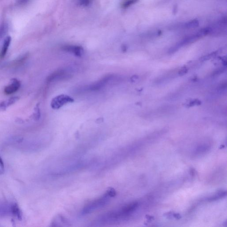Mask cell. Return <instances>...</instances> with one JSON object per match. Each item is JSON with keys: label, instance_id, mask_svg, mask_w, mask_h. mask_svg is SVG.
<instances>
[{"label": "cell", "instance_id": "obj_1", "mask_svg": "<svg viewBox=\"0 0 227 227\" xmlns=\"http://www.w3.org/2000/svg\"><path fill=\"white\" fill-rule=\"evenodd\" d=\"M110 197H111L106 193L101 197L90 202L82 209V214L90 213L97 209L103 207L108 203Z\"/></svg>", "mask_w": 227, "mask_h": 227}, {"label": "cell", "instance_id": "obj_2", "mask_svg": "<svg viewBox=\"0 0 227 227\" xmlns=\"http://www.w3.org/2000/svg\"><path fill=\"white\" fill-rule=\"evenodd\" d=\"M73 99L65 95H59L54 98L51 102V106L53 109H58L64 105L73 102Z\"/></svg>", "mask_w": 227, "mask_h": 227}, {"label": "cell", "instance_id": "obj_3", "mask_svg": "<svg viewBox=\"0 0 227 227\" xmlns=\"http://www.w3.org/2000/svg\"><path fill=\"white\" fill-rule=\"evenodd\" d=\"M21 84L20 82L17 79L13 78L11 80V83L5 87L4 89V92L6 95H11L15 93L20 88Z\"/></svg>", "mask_w": 227, "mask_h": 227}, {"label": "cell", "instance_id": "obj_4", "mask_svg": "<svg viewBox=\"0 0 227 227\" xmlns=\"http://www.w3.org/2000/svg\"><path fill=\"white\" fill-rule=\"evenodd\" d=\"M10 210L11 213L17 220H22V213L19 207L16 203H12L10 205Z\"/></svg>", "mask_w": 227, "mask_h": 227}, {"label": "cell", "instance_id": "obj_5", "mask_svg": "<svg viewBox=\"0 0 227 227\" xmlns=\"http://www.w3.org/2000/svg\"><path fill=\"white\" fill-rule=\"evenodd\" d=\"M64 50L71 52L76 56H80L82 53V49L80 46L73 45H66L63 47Z\"/></svg>", "mask_w": 227, "mask_h": 227}, {"label": "cell", "instance_id": "obj_6", "mask_svg": "<svg viewBox=\"0 0 227 227\" xmlns=\"http://www.w3.org/2000/svg\"><path fill=\"white\" fill-rule=\"evenodd\" d=\"M11 42V37L10 36H8L4 39L2 47L1 55H0L1 58L4 57L6 55Z\"/></svg>", "mask_w": 227, "mask_h": 227}, {"label": "cell", "instance_id": "obj_7", "mask_svg": "<svg viewBox=\"0 0 227 227\" xmlns=\"http://www.w3.org/2000/svg\"><path fill=\"white\" fill-rule=\"evenodd\" d=\"M199 25V21L197 20H193L191 21H188L184 25V27L186 29L196 28Z\"/></svg>", "mask_w": 227, "mask_h": 227}, {"label": "cell", "instance_id": "obj_8", "mask_svg": "<svg viewBox=\"0 0 227 227\" xmlns=\"http://www.w3.org/2000/svg\"><path fill=\"white\" fill-rule=\"evenodd\" d=\"M8 30V25L6 23H3L0 25V39L4 36Z\"/></svg>", "mask_w": 227, "mask_h": 227}, {"label": "cell", "instance_id": "obj_9", "mask_svg": "<svg viewBox=\"0 0 227 227\" xmlns=\"http://www.w3.org/2000/svg\"><path fill=\"white\" fill-rule=\"evenodd\" d=\"M138 0H125L121 5V7L123 9H127L130 7L132 4L136 3Z\"/></svg>", "mask_w": 227, "mask_h": 227}, {"label": "cell", "instance_id": "obj_10", "mask_svg": "<svg viewBox=\"0 0 227 227\" xmlns=\"http://www.w3.org/2000/svg\"><path fill=\"white\" fill-rule=\"evenodd\" d=\"M9 106V103L7 100H4L0 103V111L6 110L7 108Z\"/></svg>", "mask_w": 227, "mask_h": 227}, {"label": "cell", "instance_id": "obj_11", "mask_svg": "<svg viewBox=\"0 0 227 227\" xmlns=\"http://www.w3.org/2000/svg\"><path fill=\"white\" fill-rule=\"evenodd\" d=\"M91 0H78V2L80 5L83 6H87L90 4Z\"/></svg>", "mask_w": 227, "mask_h": 227}, {"label": "cell", "instance_id": "obj_12", "mask_svg": "<svg viewBox=\"0 0 227 227\" xmlns=\"http://www.w3.org/2000/svg\"><path fill=\"white\" fill-rule=\"evenodd\" d=\"M106 193L110 197H114L116 195V192L113 188H110L108 189Z\"/></svg>", "mask_w": 227, "mask_h": 227}, {"label": "cell", "instance_id": "obj_13", "mask_svg": "<svg viewBox=\"0 0 227 227\" xmlns=\"http://www.w3.org/2000/svg\"><path fill=\"white\" fill-rule=\"evenodd\" d=\"M35 112L33 114V116L34 118L35 119H39V116H40V111H39V108L37 107V106L35 107Z\"/></svg>", "mask_w": 227, "mask_h": 227}, {"label": "cell", "instance_id": "obj_14", "mask_svg": "<svg viewBox=\"0 0 227 227\" xmlns=\"http://www.w3.org/2000/svg\"><path fill=\"white\" fill-rule=\"evenodd\" d=\"M29 0H18V2L19 4H23L26 3Z\"/></svg>", "mask_w": 227, "mask_h": 227}, {"label": "cell", "instance_id": "obj_15", "mask_svg": "<svg viewBox=\"0 0 227 227\" xmlns=\"http://www.w3.org/2000/svg\"><path fill=\"white\" fill-rule=\"evenodd\" d=\"M0 166L2 168H3L4 167L3 161L2 159L1 158V157H0Z\"/></svg>", "mask_w": 227, "mask_h": 227}]
</instances>
